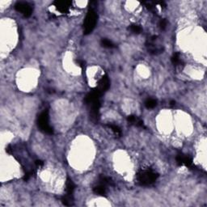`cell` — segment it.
Wrapping results in <instances>:
<instances>
[{
    "instance_id": "6da1fadb",
    "label": "cell",
    "mask_w": 207,
    "mask_h": 207,
    "mask_svg": "<svg viewBox=\"0 0 207 207\" xmlns=\"http://www.w3.org/2000/svg\"><path fill=\"white\" fill-rule=\"evenodd\" d=\"M159 177V175L153 172L152 170H143L138 173L137 180L141 185H149L154 183Z\"/></svg>"
},
{
    "instance_id": "7a4b0ae2",
    "label": "cell",
    "mask_w": 207,
    "mask_h": 207,
    "mask_svg": "<svg viewBox=\"0 0 207 207\" xmlns=\"http://www.w3.org/2000/svg\"><path fill=\"white\" fill-rule=\"evenodd\" d=\"M97 18L98 16L95 11L90 9L85 17L84 22H83V33L85 35L90 34L95 28V24L97 22Z\"/></svg>"
},
{
    "instance_id": "3957f363",
    "label": "cell",
    "mask_w": 207,
    "mask_h": 207,
    "mask_svg": "<svg viewBox=\"0 0 207 207\" xmlns=\"http://www.w3.org/2000/svg\"><path fill=\"white\" fill-rule=\"evenodd\" d=\"M37 125L42 132L47 134H53L54 129L49 124V112L48 110H45L39 115L37 119Z\"/></svg>"
},
{
    "instance_id": "277c9868",
    "label": "cell",
    "mask_w": 207,
    "mask_h": 207,
    "mask_svg": "<svg viewBox=\"0 0 207 207\" xmlns=\"http://www.w3.org/2000/svg\"><path fill=\"white\" fill-rule=\"evenodd\" d=\"M15 8L17 11L23 14L25 17H29L32 15V9L28 4L24 2H19L15 5Z\"/></svg>"
},
{
    "instance_id": "5b68a950",
    "label": "cell",
    "mask_w": 207,
    "mask_h": 207,
    "mask_svg": "<svg viewBox=\"0 0 207 207\" xmlns=\"http://www.w3.org/2000/svg\"><path fill=\"white\" fill-rule=\"evenodd\" d=\"M101 95L102 93L99 91L98 89H92V91L86 95V97L84 99V102L87 105H90V104H92L93 102L100 100V95Z\"/></svg>"
},
{
    "instance_id": "8992f818",
    "label": "cell",
    "mask_w": 207,
    "mask_h": 207,
    "mask_svg": "<svg viewBox=\"0 0 207 207\" xmlns=\"http://www.w3.org/2000/svg\"><path fill=\"white\" fill-rule=\"evenodd\" d=\"M56 9L61 13H67L70 7H71V2L70 1H55L54 3Z\"/></svg>"
},
{
    "instance_id": "52a82bcc",
    "label": "cell",
    "mask_w": 207,
    "mask_h": 207,
    "mask_svg": "<svg viewBox=\"0 0 207 207\" xmlns=\"http://www.w3.org/2000/svg\"><path fill=\"white\" fill-rule=\"evenodd\" d=\"M109 86H110V82H109V77L107 75H105L100 79V81L98 82V85L95 88L98 89L99 91L103 94L109 88Z\"/></svg>"
},
{
    "instance_id": "ba28073f",
    "label": "cell",
    "mask_w": 207,
    "mask_h": 207,
    "mask_svg": "<svg viewBox=\"0 0 207 207\" xmlns=\"http://www.w3.org/2000/svg\"><path fill=\"white\" fill-rule=\"evenodd\" d=\"M176 160H177V163L178 165L182 166L184 165L186 167H193V160L189 156H186V155H178L176 157Z\"/></svg>"
},
{
    "instance_id": "9c48e42d",
    "label": "cell",
    "mask_w": 207,
    "mask_h": 207,
    "mask_svg": "<svg viewBox=\"0 0 207 207\" xmlns=\"http://www.w3.org/2000/svg\"><path fill=\"white\" fill-rule=\"evenodd\" d=\"M61 201H62V203L64 204L65 206H72V205H73V201H74L73 195H72V194H66L65 196L62 197Z\"/></svg>"
},
{
    "instance_id": "30bf717a",
    "label": "cell",
    "mask_w": 207,
    "mask_h": 207,
    "mask_svg": "<svg viewBox=\"0 0 207 207\" xmlns=\"http://www.w3.org/2000/svg\"><path fill=\"white\" fill-rule=\"evenodd\" d=\"M75 184L71 180L70 178H68L66 180V191L67 194H72L73 195V192L75 190Z\"/></svg>"
},
{
    "instance_id": "8fae6325",
    "label": "cell",
    "mask_w": 207,
    "mask_h": 207,
    "mask_svg": "<svg viewBox=\"0 0 207 207\" xmlns=\"http://www.w3.org/2000/svg\"><path fill=\"white\" fill-rule=\"evenodd\" d=\"M93 192L95 194H98L100 196H104L106 194V186L103 185L101 184H100L99 185L93 188Z\"/></svg>"
},
{
    "instance_id": "7c38bea8",
    "label": "cell",
    "mask_w": 207,
    "mask_h": 207,
    "mask_svg": "<svg viewBox=\"0 0 207 207\" xmlns=\"http://www.w3.org/2000/svg\"><path fill=\"white\" fill-rule=\"evenodd\" d=\"M157 105V101L155 99H147L145 102V106L147 109H154Z\"/></svg>"
},
{
    "instance_id": "4fadbf2b",
    "label": "cell",
    "mask_w": 207,
    "mask_h": 207,
    "mask_svg": "<svg viewBox=\"0 0 207 207\" xmlns=\"http://www.w3.org/2000/svg\"><path fill=\"white\" fill-rule=\"evenodd\" d=\"M99 181H100V184H101L105 185V186H107V185H109V184H112L111 179L109 178V177H105V176H101V177H100Z\"/></svg>"
},
{
    "instance_id": "5bb4252c",
    "label": "cell",
    "mask_w": 207,
    "mask_h": 207,
    "mask_svg": "<svg viewBox=\"0 0 207 207\" xmlns=\"http://www.w3.org/2000/svg\"><path fill=\"white\" fill-rule=\"evenodd\" d=\"M172 62L173 63L174 66H179L181 64V60L180 58V54L179 53H175L173 56L172 57Z\"/></svg>"
},
{
    "instance_id": "9a60e30c",
    "label": "cell",
    "mask_w": 207,
    "mask_h": 207,
    "mask_svg": "<svg viewBox=\"0 0 207 207\" xmlns=\"http://www.w3.org/2000/svg\"><path fill=\"white\" fill-rule=\"evenodd\" d=\"M110 129H112V131L117 136L122 135V129L119 128V126H116V125H112V124H109L108 125Z\"/></svg>"
},
{
    "instance_id": "2e32d148",
    "label": "cell",
    "mask_w": 207,
    "mask_h": 207,
    "mask_svg": "<svg viewBox=\"0 0 207 207\" xmlns=\"http://www.w3.org/2000/svg\"><path fill=\"white\" fill-rule=\"evenodd\" d=\"M102 46H104L105 48H108V49H112V48L115 47V45L112 43V41L107 40V39H103L101 41Z\"/></svg>"
},
{
    "instance_id": "e0dca14e",
    "label": "cell",
    "mask_w": 207,
    "mask_h": 207,
    "mask_svg": "<svg viewBox=\"0 0 207 207\" xmlns=\"http://www.w3.org/2000/svg\"><path fill=\"white\" fill-rule=\"evenodd\" d=\"M129 30L131 31L132 32H134V33H140L141 32H142V28H141V27L140 26H138V25H137V24H132V25H130L129 26Z\"/></svg>"
},
{
    "instance_id": "ac0fdd59",
    "label": "cell",
    "mask_w": 207,
    "mask_h": 207,
    "mask_svg": "<svg viewBox=\"0 0 207 207\" xmlns=\"http://www.w3.org/2000/svg\"><path fill=\"white\" fill-rule=\"evenodd\" d=\"M138 119H139L138 117H137L136 116H134V115H130L127 117L128 122H129V123H131V124H134V125H136V123H137V122H138Z\"/></svg>"
},
{
    "instance_id": "d6986e66",
    "label": "cell",
    "mask_w": 207,
    "mask_h": 207,
    "mask_svg": "<svg viewBox=\"0 0 207 207\" xmlns=\"http://www.w3.org/2000/svg\"><path fill=\"white\" fill-rule=\"evenodd\" d=\"M167 26V20H161L160 22V27L162 29H165Z\"/></svg>"
},
{
    "instance_id": "ffe728a7",
    "label": "cell",
    "mask_w": 207,
    "mask_h": 207,
    "mask_svg": "<svg viewBox=\"0 0 207 207\" xmlns=\"http://www.w3.org/2000/svg\"><path fill=\"white\" fill-rule=\"evenodd\" d=\"M76 62H77V64L78 65V66H80V67L82 68V69H84L85 68V62L83 61H82V60H79V59H78L77 61H76Z\"/></svg>"
},
{
    "instance_id": "44dd1931",
    "label": "cell",
    "mask_w": 207,
    "mask_h": 207,
    "mask_svg": "<svg viewBox=\"0 0 207 207\" xmlns=\"http://www.w3.org/2000/svg\"><path fill=\"white\" fill-rule=\"evenodd\" d=\"M35 164H36V166L37 167H41L43 166V164H44V163L41 161V160H36V162H35Z\"/></svg>"
},
{
    "instance_id": "7402d4cb",
    "label": "cell",
    "mask_w": 207,
    "mask_h": 207,
    "mask_svg": "<svg viewBox=\"0 0 207 207\" xmlns=\"http://www.w3.org/2000/svg\"><path fill=\"white\" fill-rule=\"evenodd\" d=\"M175 105H176V101L175 100H171L170 101V105L171 106H174Z\"/></svg>"
}]
</instances>
